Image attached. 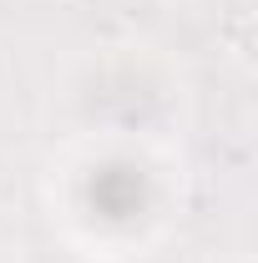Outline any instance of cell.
<instances>
[{
  "label": "cell",
  "mask_w": 258,
  "mask_h": 263,
  "mask_svg": "<svg viewBox=\"0 0 258 263\" xmlns=\"http://www.w3.org/2000/svg\"><path fill=\"white\" fill-rule=\"evenodd\" d=\"M223 41H228V51H233L238 61H253V46H258V26H253V15H248V10L228 15V21H223Z\"/></svg>",
  "instance_id": "cell-1"
}]
</instances>
